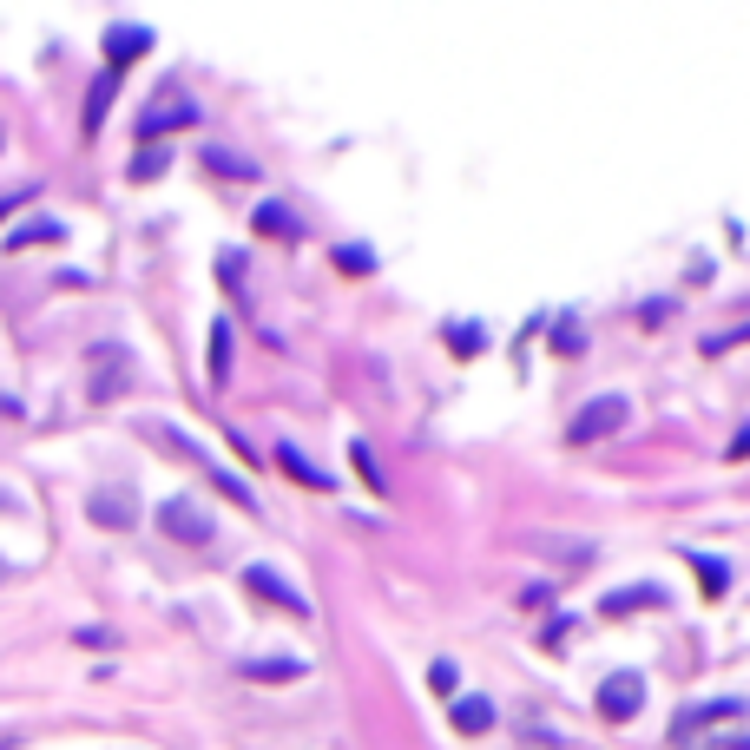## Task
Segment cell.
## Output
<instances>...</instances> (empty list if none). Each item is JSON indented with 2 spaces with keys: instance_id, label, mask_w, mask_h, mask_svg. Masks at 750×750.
<instances>
[{
  "instance_id": "cell-1",
  "label": "cell",
  "mask_w": 750,
  "mask_h": 750,
  "mask_svg": "<svg viewBox=\"0 0 750 750\" xmlns=\"http://www.w3.org/2000/svg\"><path fill=\"white\" fill-rule=\"evenodd\" d=\"M625 415H632V408H625V395H593V402H586L573 422H566V441H573V448H593V441L619 435Z\"/></svg>"
},
{
  "instance_id": "cell-2",
  "label": "cell",
  "mask_w": 750,
  "mask_h": 750,
  "mask_svg": "<svg viewBox=\"0 0 750 750\" xmlns=\"http://www.w3.org/2000/svg\"><path fill=\"white\" fill-rule=\"evenodd\" d=\"M158 527L172 533V540H185V547H211V533H218L198 500H165V507H158Z\"/></svg>"
},
{
  "instance_id": "cell-3",
  "label": "cell",
  "mask_w": 750,
  "mask_h": 750,
  "mask_svg": "<svg viewBox=\"0 0 750 750\" xmlns=\"http://www.w3.org/2000/svg\"><path fill=\"white\" fill-rule=\"evenodd\" d=\"M639 704H645V678L639 672H612L606 685H599V718L625 724V718H639Z\"/></svg>"
},
{
  "instance_id": "cell-4",
  "label": "cell",
  "mask_w": 750,
  "mask_h": 750,
  "mask_svg": "<svg viewBox=\"0 0 750 750\" xmlns=\"http://www.w3.org/2000/svg\"><path fill=\"white\" fill-rule=\"evenodd\" d=\"M119 389H132V356L119 343H99L93 349V402H112Z\"/></svg>"
},
{
  "instance_id": "cell-5",
  "label": "cell",
  "mask_w": 750,
  "mask_h": 750,
  "mask_svg": "<svg viewBox=\"0 0 750 750\" xmlns=\"http://www.w3.org/2000/svg\"><path fill=\"white\" fill-rule=\"evenodd\" d=\"M178 125H198V106L185 93H165L139 112V139H158V132H178Z\"/></svg>"
},
{
  "instance_id": "cell-6",
  "label": "cell",
  "mask_w": 750,
  "mask_h": 750,
  "mask_svg": "<svg viewBox=\"0 0 750 750\" xmlns=\"http://www.w3.org/2000/svg\"><path fill=\"white\" fill-rule=\"evenodd\" d=\"M145 53H152V33L145 27H112L106 33V73H119L125 60H145Z\"/></svg>"
},
{
  "instance_id": "cell-7",
  "label": "cell",
  "mask_w": 750,
  "mask_h": 750,
  "mask_svg": "<svg viewBox=\"0 0 750 750\" xmlns=\"http://www.w3.org/2000/svg\"><path fill=\"white\" fill-rule=\"evenodd\" d=\"M244 586H250V593H264L270 606H283V612H310V606H303V593H290L270 566H244Z\"/></svg>"
},
{
  "instance_id": "cell-8",
  "label": "cell",
  "mask_w": 750,
  "mask_h": 750,
  "mask_svg": "<svg viewBox=\"0 0 750 750\" xmlns=\"http://www.w3.org/2000/svg\"><path fill=\"white\" fill-rule=\"evenodd\" d=\"M277 468H283V474H290V481L316 487V494H323V487H329V474H323V468H316V461H310V454H303V448H290V441H283V448H277Z\"/></svg>"
},
{
  "instance_id": "cell-9",
  "label": "cell",
  "mask_w": 750,
  "mask_h": 750,
  "mask_svg": "<svg viewBox=\"0 0 750 750\" xmlns=\"http://www.w3.org/2000/svg\"><path fill=\"white\" fill-rule=\"evenodd\" d=\"M632 606H665V593H658V586H625V593H606V599H599V612H606V619H619V612H632Z\"/></svg>"
},
{
  "instance_id": "cell-10",
  "label": "cell",
  "mask_w": 750,
  "mask_h": 750,
  "mask_svg": "<svg viewBox=\"0 0 750 750\" xmlns=\"http://www.w3.org/2000/svg\"><path fill=\"white\" fill-rule=\"evenodd\" d=\"M685 560H691V573H698L704 593H724V586H731V566L724 560H711V553H685Z\"/></svg>"
},
{
  "instance_id": "cell-11",
  "label": "cell",
  "mask_w": 750,
  "mask_h": 750,
  "mask_svg": "<svg viewBox=\"0 0 750 750\" xmlns=\"http://www.w3.org/2000/svg\"><path fill=\"white\" fill-rule=\"evenodd\" d=\"M487 724H494V711H487V698H461V704H454V731L481 737Z\"/></svg>"
},
{
  "instance_id": "cell-12",
  "label": "cell",
  "mask_w": 750,
  "mask_h": 750,
  "mask_svg": "<svg viewBox=\"0 0 750 750\" xmlns=\"http://www.w3.org/2000/svg\"><path fill=\"white\" fill-rule=\"evenodd\" d=\"M93 520L99 527H132V500L125 494H93Z\"/></svg>"
},
{
  "instance_id": "cell-13",
  "label": "cell",
  "mask_w": 750,
  "mask_h": 750,
  "mask_svg": "<svg viewBox=\"0 0 750 750\" xmlns=\"http://www.w3.org/2000/svg\"><path fill=\"white\" fill-rule=\"evenodd\" d=\"M27 244H60V224H53V218H33V224H20V231L7 237V250H27Z\"/></svg>"
},
{
  "instance_id": "cell-14",
  "label": "cell",
  "mask_w": 750,
  "mask_h": 750,
  "mask_svg": "<svg viewBox=\"0 0 750 750\" xmlns=\"http://www.w3.org/2000/svg\"><path fill=\"white\" fill-rule=\"evenodd\" d=\"M257 231H270V237H297L303 224L283 211V204H257Z\"/></svg>"
},
{
  "instance_id": "cell-15",
  "label": "cell",
  "mask_w": 750,
  "mask_h": 750,
  "mask_svg": "<svg viewBox=\"0 0 750 750\" xmlns=\"http://www.w3.org/2000/svg\"><path fill=\"white\" fill-rule=\"evenodd\" d=\"M231 375V323H211V382Z\"/></svg>"
},
{
  "instance_id": "cell-16",
  "label": "cell",
  "mask_w": 750,
  "mask_h": 750,
  "mask_svg": "<svg viewBox=\"0 0 750 750\" xmlns=\"http://www.w3.org/2000/svg\"><path fill=\"white\" fill-rule=\"evenodd\" d=\"M112 86H119V73H99L93 99H86V132H99V119H106V106H112Z\"/></svg>"
},
{
  "instance_id": "cell-17",
  "label": "cell",
  "mask_w": 750,
  "mask_h": 750,
  "mask_svg": "<svg viewBox=\"0 0 750 750\" xmlns=\"http://www.w3.org/2000/svg\"><path fill=\"white\" fill-rule=\"evenodd\" d=\"M553 349H560V356H579V349H586V336H579L573 316H560V323H553Z\"/></svg>"
},
{
  "instance_id": "cell-18",
  "label": "cell",
  "mask_w": 750,
  "mask_h": 750,
  "mask_svg": "<svg viewBox=\"0 0 750 750\" xmlns=\"http://www.w3.org/2000/svg\"><path fill=\"white\" fill-rule=\"evenodd\" d=\"M303 672V658H257L250 665V678H297Z\"/></svg>"
},
{
  "instance_id": "cell-19",
  "label": "cell",
  "mask_w": 750,
  "mask_h": 750,
  "mask_svg": "<svg viewBox=\"0 0 750 750\" xmlns=\"http://www.w3.org/2000/svg\"><path fill=\"white\" fill-rule=\"evenodd\" d=\"M448 343H454V356H481V329H474V323H454Z\"/></svg>"
},
{
  "instance_id": "cell-20",
  "label": "cell",
  "mask_w": 750,
  "mask_h": 750,
  "mask_svg": "<svg viewBox=\"0 0 750 750\" xmlns=\"http://www.w3.org/2000/svg\"><path fill=\"white\" fill-rule=\"evenodd\" d=\"M336 270H349V277H369V270H375V257L349 244V250H336Z\"/></svg>"
},
{
  "instance_id": "cell-21",
  "label": "cell",
  "mask_w": 750,
  "mask_h": 750,
  "mask_svg": "<svg viewBox=\"0 0 750 750\" xmlns=\"http://www.w3.org/2000/svg\"><path fill=\"white\" fill-rule=\"evenodd\" d=\"M428 691H441V698H448V691H461V672H454L448 658H441V665H428Z\"/></svg>"
},
{
  "instance_id": "cell-22",
  "label": "cell",
  "mask_w": 750,
  "mask_h": 750,
  "mask_svg": "<svg viewBox=\"0 0 750 750\" xmlns=\"http://www.w3.org/2000/svg\"><path fill=\"white\" fill-rule=\"evenodd\" d=\"M158 172H165V152H145L139 165H132V178H158Z\"/></svg>"
},
{
  "instance_id": "cell-23",
  "label": "cell",
  "mask_w": 750,
  "mask_h": 750,
  "mask_svg": "<svg viewBox=\"0 0 750 750\" xmlns=\"http://www.w3.org/2000/svg\"><path fill=\"white\" fill-rule=\"evenodd\" d=\"M744 454H750V422L737 428V441H731V461H744Z\"/></svg>"
},
{
  "instance_id": "cell-24",
  "label": "cell",
  "mask_w": 750,
  "mask_h": 750,
  "mask_svg": "<svg viewBox=\"0 0 750 750\" xmlns=\"http://www.w3.org/2000/svg\"><path fill=\"white\" fill-rule=\"evenodd\" d=\"M0 579H7V566H0Z\"/></svg>"
},
{
  "instance_id": "cell-25",
  "label": "cell",
  "mask_w": 750,
  "mask_h": 750,
  "mask_svg": "<svg viewBox=\"0 0 750 750\" xmlns=\"http://www.w3.org/2000/svg\"><path fill=\"white\" fill-rule=\"evenodd\" d=\"M0 139H7V132H0Z\"/></svg>"
}]
</instances>
